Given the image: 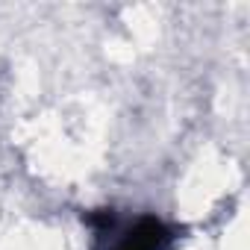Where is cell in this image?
<instances>
[{
    "mask_svg": "<svg viewBox=\"0 0 250 250\" xmlns=\"http://www.w3.org/2000/svg\"><path fill=\"white\" fill-rule=\"evenodd\" d=\"M6 250H59V244L47 235H39V232H30L27 238H15Z\"/></svg>",
    "mask_w": 250,
    "mask_h": 250,
    "instance_id": "cell-1",
    "label": "cell"
}]
</instances>
